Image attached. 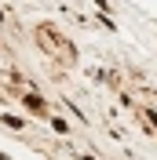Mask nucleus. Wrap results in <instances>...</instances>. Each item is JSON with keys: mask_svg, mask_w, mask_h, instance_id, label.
<instances>
[{"mask_svg": "<svg viewBox=\"0 0 157 160\" xmlns=\"http://www.w3.org/2000/svg\"><path fill=\"white\" fill-rule=\"evenodd\" d=\"M26 106H30L33 113H40V109H44V102H40V95H26Z\"/></svg>", "mask_w": 157, "mask_h": 160, "instance_id": "obj_1", "label": "nucleus"}]
</instances>
